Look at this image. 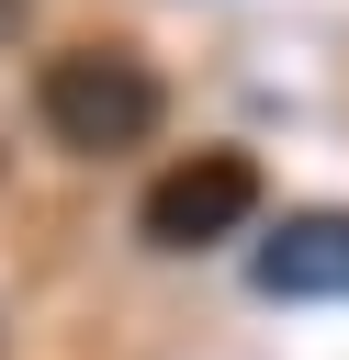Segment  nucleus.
I'll list each match as a JSON object with an SVG mask.
<instances>
[{
	"instance_id": "f257e3e1",
	"label": "nucleus",
	"mask_w": 349,
	"mask_h": 360,
	"mask_svg": "<svg viewBox=\"0 0 349 360\" xmlns=\"http://www.w3.org/2000/svg\"><path fill=\"white\" fill-rule=\"evenodd\" d=\"M34 124H45L68 158H124V146H158L169 79H158L135 45H68V56L34 68Z\"/></svg>"
},
{
	"instance_id": "f03ea898",
	"label": "nucleus",
	"mask_w": 349,
	"mask_h": 360,
	"mask_svg": "<svg viewBox=\"0 0 349 360\" xmlns=\"http://www.w3.org/2000/svg\"><path fill=\"white\" fill-rule=\"evenodd\" d=\"M259 202H270V180H259L248 146H191L180 169L146 180L135 236H146L158 259H203V248H225V236H259Z\"/></svg>"
},
{
	"instance_id": "7ed1b4c3",
	"label": "nucleus",
	"mask_w": 349,
	"mask_h": 360,
	"mask_svg": "<svg viewBox=\"0 0 349 360\" xmlns=\"http://www.w3.org/2000/svg\"><path fill=\"white\" fill-rule=\"evenodd\" d=\"M248 281H259L270 304H349V214H338V202H304V214L259 225Z\"/></svg>"
},
{
	"instance_id": "20e7f679",
	"label": "nucleus",
	"mask_w": 349,
	"mask_h": 360,
	"mask_svg": "<svg viewBox=\"0 0 349 360\" xmlns=\"http://www.w3.org/2000/svg\"><path fill=\"white\" fill-rule=\"evenodd\" d=\"M0 22H23V0H0Z\"/></svg>"
}]
</instances>
